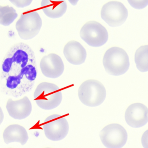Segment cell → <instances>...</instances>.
I'll list each match as a JSON object with an SVG mask.
<instances>
[{
    "instance_id": "16",
    "label": "cell",
    "mask_w": 148,
    "mask_h": 148,
    "mask_svg": "<svg viewBox=\"0 0 148 148\" xmlns=\"http://www.w3.org/2000/svg\"><path fill=\"white\" fill-rule=\"evenodd\" d=\"M135 62L138 71L142 72L148 71V45L140 47L136 50Z\"/></svg>"
},
{
    "instance_id": "9",
    "label": "cell",
    "mask_w": 148,
    "mask_h": 148,
    "mask_svg": "<svg viewBox=\"0 0 148 148\" xmlns=\"http://www.w3.org/2000/svg\"><path fill=\"white\" fill-rule=\"evenodd\" d=\"M128 10L122 3L112 1L105 4L101 11V17L109 26H120L128 17Z\"/></svg>"
},
{
    "instance_id": "1",
    "label": "cell",
    "mask_w": 148,
    "mask_h": 148,
    "mask_svg": "<svg viewBox=\"0 0 148 148\" xmlns=\"http://www.w3.org/2000/svg\"><path fill=\"white\" fill-rule=\"evenodd\" d=\"M37 76L35 54L27 44L12 46L3 59L0 77L1 92L19 97L33 88Z\"/></svg>"
},
{
    "instance_id": "15",
    "label": "cell",
    "mask_w": 148,
    "mask_h": 148,
    "mask_svg": "<svg viewBox=\"0 0 148 148\" xmlns=\"http://www.w3.org/2000/svg\"><path fill=\"white\" fill-rule=\"evenodd\" d=\"M41 6L45 14L51 18H58L67 10L65 0H42Z\"/></svg>"
},
{
    "instance_id": "2",
    "label": "cell",
    "mask_w": 148,
    "mask_h": 148,
    "mask_svg": "<svg viewBox=\"0 0 148 148\" xmlns=\"http://www.w3.org/2000/svg\"><path fill=\"white\" fill-rule=\"evenodd\" d=\"M34 97L38 106L45 110L57 108L61 103L63 98L59 87L47 82L40 83L37 86Z\"/></svg>"
},
{
    "instance_id": "21",
    "label": "cell",
    "mask_w": 148,
    "mask_h": 148,
    "mask_svg": "<svg viewBox=\"0 0 148 148\" xmlns=\"http://www.w3.org/2000/svg\"><path fill=\"white\" fill-rule=\"evenodd\" d=\"M68 1L72 5L75 6L77 4L79 0H68Z\"/></svg>"
},
{
    "instance_id": "4",
    "label": "cell",
    "mask_w": 148,
    "mask_h": 148,
    "mask_svg": "<svg viewBox=\"0 0 148 148\" xmlns=\"http://www.w3.org/2000/svg\"><path fill=\"white\" fill-rule=\"evenodd\" d=\"M78 94L82 103L90 107H96L104 102L106 92L104 86L99 81L89 79L81 84Z\"/></svg>"
},
{
    "instance_id": "7",
    "label": "cell",
    "mask_w": 148,
    "mask_h": 148,
    "mask_svg": "<svg viewBox=\"0 0 148 148\" xmlns=\"http://www.w3.org/2000/svg\"><path fill=\"white\" fill-rule=\"evenodd\" d=\"M43 130L49 140L58 141L64 139L68 134L69 125L64 117L53 114L47 117L44 121Z\"/></svg>"
},
{
    "instance_id": "14",
    "label": "cell",
    "mask_w": 148,
    "mask_h": 148,
    "mask_svg": "<svg viewBox=\"0 0 148 148\" xmlns=\"http://www.w3.org/2000/svg\"><path fill=\"white\" fill-rule=\"evenodd\" d=\"M4 142L6 144L12 143H19L24 145L27 143L29 137L26 129L18 124L8 126L3 134Z\"/></svg>"
},
{
    "instance_id": "11",
    "label": "cell",
    "mask_w": 148,
    "mask_h": 148,
    "mask_svg": "<svg viewBox=\"0 0 148 148\" xmlns=\"http://www.w3.org/2000/svg\"><path fill=\"white\" fill-rule=\"evenodd\" d=\"M128 125L135 128H140L148 122V108L140 103H136L127 108L125 115Z\"/></svg>"
},
{
    "instance_id": "10",
    "label": "cell",
    "mask_w": 148,
    "mask_h": 148,
    "mask_svg": "<svg viewBox=\"0 0 148 148\" xmlns=\"http://www.w3.org/2000/svg\"><path fill=\"white\" fill-rule=\"evenodd\" d=\"M40 66L43 75L50 78L59 77L64 70L62 59L55 53H50L44 56L40 60Z\"/></svg>"
},
{
    "instance_id": "5",
    "label": "cell",
    "mask_w": 148,
    "mask_h": 148,
    "mask_svg": "<svg viewBox=\"0 0 148 148\" xmlns=\"http://www.w3.org/2000/svg\"><path fill=\"white\" fill-rule=\"evenodd\" d=\"M42 26V19L35 11L22 14L16 24V29L21 38L25 40L36 37Z\"/></svg>"
},
{
    "instance_id": "3",
    "label": "cell",
    "mask_w": 148,
    "mask_h": 148,
    "mask_svg": "<svg viewBox=\"0 0 148 148\" xmlns=\"http://www.w3.org/2000/svg\"><path fill=\"white\" fill-rule=\"evenodd\" d=\"M103 64L106 72L110 75L120 76L129 70V56L123 49L118 47H111L104 55Z\"/></svg>"
},
{
    "instance_id": "19",
    "label": "cell",
    "mask_w": 148,
    "mask_h": 148,
    "mask_svg": "<svg viewBox=\"0 0 148 148\" xmlns=\"http://www.w3.org/2000/svg\"><path fill=\"white\" fill-rule=\"evenodd\" d=\"M9 1L18 8H24L30 5L33 0H9Z\"/></svg>"
},
{
    "instance_id": "6",
    "label": "cell",
    "mask_w": 148,
    "mask_h": 148,
    "mask_svg": "<svg viewBox=\"0 0 148 148\" xmlns=\"http://www.w3.org/2000/svg\"><path fill=\"white\" fill-rule=\"evenodd\" d=\"M80 36L87 45L92 47H99L106 44L108 39V33L104 27L98 22L90 21L81 28Z\"/></svg>"
},
{
    "instance_id": "17",
    "label": "cell",
    "mask_w": 148,
    "mask_h": 148,
    "mask_svg": "<svg viewBox=\"0 0 148 148\" xmlns=\"http://www.w3.org/2000/svg\"><path fill=\"white\" fill-rule=\"evenodd\" d=\"M16 10L7 5L0 6V24L4 26H8L12 24L18 17Z\"/></svg>"
},
{
    "instance_id": "12",
    "label": "cell",
    "mask_w": 148,
    "mask_h": 148,
    "mask_svg": "<svg viewBox=\"0 0 148 148\" xmlns=\"http://www.w3.org/2000/svg\"><path fill=\"white\" fill-rule=\"evenodd\" d=\"M6 109L9 116L15 119H25L32 113V103L27 97L18 100L9 99L7 103Z\"/></svg>"
},
{
    "instance_id": "8",
    "label": "cell",
    "mask_w": 148,
    "mask_h": 148,
    "mask_svg": "<svg viewBox=\"0 0 148 148\" xmlns=\"http://www.w3.org/2000/svg\"><path fill=\"white\" fill-rule=\"evenodd\" d=\"M99 136L103 145L108 148H122L128 138L126 130L116 123L105 126L100 132Z\"/></svg>"
},
{
    "instance_id": "20",
    "label": "cell",
    "mask_w": 148,
    "mask_h": 148,
    "mask_svg": "<svg viewBox=\"0 0 148 148\" xmlns=\"http://www.w3.org/2000/svg\"><path fill=\"white\" fill-rule=\"evenodd\" d=\"M141 143L144 148H148V130L143 134Z\"/></svg>"
},
{
    "instance_id": "13",
    "label": "cell",
    "mask_w": 148,
    "mask_h": 148,
    "mask_svg": "<svg viewBox=\"0 0 148 148\" xmlns=\"http://www.w3.org/2000/svg\"><path fill=\"white\" fill-rule=\"evenodd\" d=\"M64 54L68 62L74 65L84 64L87 56L84 47L79 42L75 40L69 41L65 45Z\"/></svg>"
},
{
    "instance_id": "18",
    "label": "cell",
    "mask_w": 148,
    "mask_h": 148,
    "mask_svg": "<svg viewBox=\"0 0 148 148\" xmlns=\"http://www.w3.org/2000/svg\"><path fill=\"white\" fill-rule=\"evenodd\" d=\"M130 5L136 9H143L148 5V0H127Z\"/></svg>"
}]
</instances>
